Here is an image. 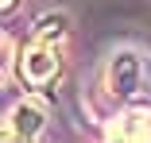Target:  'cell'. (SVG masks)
<instances>
[{"label":"cell","instance_id":"obj_1","mask_svg":"<svg viewBox=\"0 0 151 143\" xmlns=\"http://www.w3.org/2000/svg\"><path fill=\"white\" fill-rule=\"evenodd\" d=\"M58 74H62V50H58V43H31L23 50L19 58V77L27 89H47L50 81H58Z\"/></svg>","mask_w":151,"mask_h":143},{"label":"cell","instance_id":"obj_2","mask_svg":"<svg viewBox=\"0 0 151 143\" xmlns=\"http://www.w3.org/2000/svg\"><path fill=\"white\" fill-rule=\"evenodd\" d=\"M47 104L35 97H23L4 120V139H39L47 132Z\"/></svg>","mask_w":151,"mask_h":143},{"label":"cell","instance_id":"obj_3","mask_svg":"<svg viewBox=\"0 0 151 143\" xmlns=\"http://www.w3.org/2000/svg\"><path fill=\"white\" fill-rule=\"evenodd\" d=\"M109 135H112V139H132V143L151 139V97H136V101H128L124 108L116 112Z\"/></svg>","mask_w":151,"mask_h":143},{"label":"cell","instance_id":"obj_4","mask_svg":"<svg viewBox=\"0 0 151 143\" xmlns=\"http://www.w3.org/2000/svg\"><path fill=\"white\" fill-rule=\"evenodd\" d=\"M139 89H143V58L132 54V50L112 54V62H109V93L136 97Z\"/></svg>","mask_w":151,"mask_h":143},{"label":"cell","instance_id":"obj_5","mask_svg":"<svg viewBox=\"0 0 151 143\" xmlns=\"http://www.w3.org/2000/svg\"><path fill=\"white\" fill-rule=\"evenodd\" d=\"M35 39H39V43H62V39H66V16H62V12L43 16V19L35 23Z\"/></svg>","mask_w":151,"mask_h":143},{"label":"cell","instance_id":"obj_6","mask_svg":"<svg viewBox=\"0 0 151 143\" xmlns=\"http://www.w3.org/2000/svg\"><path fill=\"white\" fill-rule=\"evenodd\" d=\"M0 4H4V8H12V4H16V0H0Z\"/></svg>","mask_w":151,"mask_h":143}]
</instances>
